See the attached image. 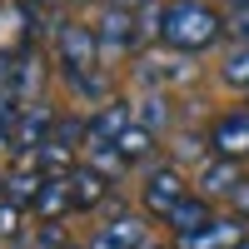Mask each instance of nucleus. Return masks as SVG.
I'll list each match as a JSON object with an SVG mask.
<instances>
[{
    "label": "nucleus",
    "instance_id": "f03ea898",
    "mask_svg": "<svg viewBox=\"0 0 249 249\" xmlns=\"http://www.w3.org/2000/svg\"><path fill=\"white\" fill-rule=\"evenodd\" d=\"M55 55H60V70H65V75L100 70V35H95V25L60 20V25H55Z\"/></svg>",
    "mask_w": 249,
    "mask_h": 249
},
{
    "label": "nucleus",
    "instance_id": "b1692460",
    "mask_svg": "<svg viewBox=\"0 0 249 249\" xmlns=\"http://www.w3.org/2000/svg\"><path fill=\"white\" fill-rule=\"evenodd\" d=\"M20 5H30V10H45V5H55V0H20Z\"/></svg>",
    "mask_w": 249,
    "mask_h": 249
},
{
    "label": "nucleus",
    "instance_id": "a211bd4d",
    "mask_svg": "<svg viewBox=\"0 0 249 249\" xmlns=\"http://www.w3.org/2000/svg\"><path fill=\"white\" fill-rule=\"evenodd\" d=\"M224 30L234 35V45H249V0H234L230 20H224Z\"/></svg>",
    "mask_w": 249,
    "mask_h": 249
},
{
    "label": "nucleus",
    "instance_id": "6ab92c4d",
    "mask_svg": "<svg viewBox=\"0 0 249 249\" xmlns=\"http://www.w3.org/2000/svg\"><path fill=\"white\" fill-rule=\"evenodd\" d=\"M15 85H20V55L0 50V95H15Z\"/></svg>",
    "mask_w": 249,
    "mask_h": 249
},
{
    "label": "nucleus",
    "instance_id": "0eeeda50",
    "mask_svg": "<svg viewBox=\"0 0 249 249\" xmlns=\"http://www.w3.org/2000/svg\"><path fill=\"white\" fill-rule=\"evenodd\" d=\"M164 224H170V234H175V239H190V234L204 230V224H214V199H204L199 190H190L170 214H164Z\"/></svg>",
    "mask_w": 249,
    "mask_h": 249
},
{
    "label": "nucleus",
    "instance_id": "7ed1b4c3",
    "mask_svg": "<svg viewBox=\"0 0 249 249\" xmlns=\"http://www.w3.org/2000/svg\"><path fill=\"white\" fill-rule=\"evenodd\" d=\"M184 195H190V184H184V175L175 164H155V170L144 175V184H140V204H144V214H155V219H164Z\"/></svg>",
    "mask_w": 249,
    "mask_h": 249
},
{
    "label": "nucleus",
    "instance_id": "412c9836",
    "mask_svg": "<svg viewBox=\"0 0 249 249\" xmlns=\"http://www.w3.org/2000/svg\"><path fill=\"white\" fill-rule=\"evenodd\" d=\"M35 249H70V239H65V230H60L55 219H45L35 230Z\"/></svg>",
    "mask_w": 249,
    "mask_h": 249
},
{
    "label": "nucleus",
    "instance_id": "5701e85b",
    "mask_svg": "<svg viewBox=\"0 0 249 249\" xmlns=\"http://www.w3.org/2000/svg\"><path fill=\"white\" fill-rule=\"evenodd\" d=\"M105 5H110V10H130V15H140V10H150L155 0H105Z\"/></svg>",
    "mask_w": 249,
    "mask_h": 249
},
{
    "label": "nucleus",
    "instance_id": "9b49d317",
    "mask_svg": "<svg viewBox=\"0 0 249 249\" xmlns=\"http://www.w3.org/2000/svg\"><path fill=\"white\" fill-rule=\"evenodd\" d=\"M40 184H45V175L35 170V164H10L5 175H0V195H5L10 204H20V210H35V195H40Z\"/></svg>",
    "mask_w": 249,
    "mask_h": 249
},
{
    "label": "nucleus",
    "instance_id": "39448f33",
    "mask_svg": "<svg viewBox=\"0 0 249 249\" xmlns=\"http://www.w3.org/2000/svg\"><path fill=\"white\" fill-rule=\"evenodd\" d=\"M244 244H249V219L239 214H214V224L179 239V249H244Z\"/></svg>",
    "mask_w": 249,
    "mask_h": 249
},
{
    "label": "nucleus",
    "instance_id": "a878e982",
    "mask_svg": "<svg viewBox=\"0 0 249 249\" xmlns=\"http://www.w3.org/2000/svg\"><path fill=\"white\" fill-rule=\"evenodd\" d=\"M244 249H249V244H244Z\"/></svg>",
    "mask_w": 249,
    "mask_h": 249
},
{
    "label": "nucleus",
    "instance_id": "4be33fe9",
    "mask_svg": "<svg viewBox=\"0 0 249 249\" xmlns=\"http://www.w3.org/2000/svg\"><path fill=\"white\" fill-rule=\"evenodd\" d=\"M230 210H234L239 219H249V179H244L239 190H234V199H230Z\"/></svg>",
    "mask_w": 249,
    "mask_h": 249
},
{
    "label": "nucleus",
    "instance_id": "bb28decb",
    "mask_svg": "<svg viewBox=\"0 0 249 249\" xmlns=\"http://www.w3.org/2000/svg\"><path fill=\"white\" fill-rule=\"evenodd\" d=\"M244 95H249V90H244Z\"/></svg>",
    "mask_w": 249,
    "mask_h": 249
},
{
    "label": "nucleus",
    "instance_id": "ddd939ff",
    "mask_svg": "<svg viewBox=\"0 0 249 249\" xmlns=\"http://www.w3.org/2000/svg\"><path fill=\"white\" fill-rule=\"evenodd\" d=\"M115 150L124 155V164H140V160H150V155H155V135L144 130V124H130V130L115 140Z\"/></svg>",
    "mask_w": 249,
    "mask_h": 249
},
{
    "label": "nucleus",
    "instance_id": "4468645a",
    "mask_svg": "<svg viewBox=\"0 0 249 249\" xmlns=\"http://www.w3.org/2000/svg\"><path fill=\"white\" fill-rule=\"evenodd\" d=\"M135 124H144L150 135H160L164 124H170V100H164V95H144L135 105Z\"/></svg>",
    "mask_w": 249,
    "mask_h": 249
},
{
    "label": "nucleus",
    "instance_id": "393cba45",
    "mask_svg": "<svg viewBox=\"0 0 249 249\" xmlns=\"http://www.w3.org/2000/svg\"><path fill=\"white\" fill-rule=\"evenodd\" d=\"M5 20H10V5H5V0H0V25H5Z\"/></svg>",
    "mask_w": 249,
    "mask_h": 249
},
{
    "label": "nucleus",
    "instance_id": "f3484780",
    "mask_svg": "<svg viewBox=\"0 0 249 249\" xmlns=\"http://www.w3.org/2000/svg\"><path fill=\"white\" fill-rule=\"evenodd\" d=\"M50 140L65 144V150H85V115H55Z\"/></svg>",
    "mask_w": 249,
    "mask_h": 249
},
{
    "label": "nucleus",
    "instance_id": "2eb2a0df",
    "mask_svg": "<svg viewBox=\"0 0 249 249\" xmlns=\"http://www.w3.org/2000/svg\"><path fill=\"white\" fill-rule=\"evenodd\" d=\"M85 164H90V170H100L110 184H115L124 170H130V164H124V155L115 150V144H95V150H85Z\"/></svg>",
    "mask_w": 249,
    "mask_h": 249
},
{
    "label": "nucleus",
    "instance_id": "dca6fc26",
    "mask_svg": "<svg viewBox=\"0 0 249 249\" xmlns=\"http://www.w3.org/2000/svg\"><path fill=\"white\" fill-rule=\"evenodd\" d=\"M219 80L230 90H249V45H234L230 55H224V65H219Z\"/></svg>",
    "mask_w": 249,
    "mask_h": 249
},
{
    "label": "nucleus",
    "instance_id": "aec40b11",
    "mask_svg": "<svg viewBox=\"0 0 249 249\" xmlns=\"http://www.w3.org/2000/svg\"><path fill=\"white\" fill-rule=\"evenodd\" d=\"M20 204H10V199H0V244L5 239H20Z\"/></svg>",
    "mask_w": 249,
    "mask_h": 249
},
{
    "label": "nucleus",
    "instance_id": "6e6552de",
    "mask_svg": "<svg viewBox=\"0 0 249 249\" xmlns=\"http://www.w3.org/2000/svg\"><path fill=\"white\" fill-rule=\"evenodd\" d=\"M140 30H144V25H135L130 10H110V5H105V15H100V25H95V35H100V55H105V50H115V55L135 50V45H140Z\"/></svg>",
    "mask_w": 249,
    "mask_h": 249
},
{
    "label": "nucleus",
    "instance_id": "f8f14e48",
    "mask_svg": "<svg viewBox=\"0 0 249 249\" xmlns=\"http://www.w3.org/2000/svg\"><path fill=\"white\" fill-rule=\"evenodd\" d=\"M75 210V204H70V179H45V184H40V195H35V214H40V224H45V219H65Z\"/></svg>",
    "mask_w": 249,
    "mask_h": 249
},
{
    "label": "nucleus",
    "instance_id": "1a4fd4ad",
    "mask_svg": "<svg viewBox=\"0 0 249 249\" xmlns=\"http://www.w3.org/2000/svg\"><path fill=\"white\" fill-rule=\"evenodd\" d=\"M65 179H70V204H75V210H100V204L110 199V190H115V184L100 175V170H90L85 160H80Z\"/></svg>",
    "mask_w": 249,
    "mask_h": 249
},
{
    "label": "nucleus",
    "instance_id": "20e7f679",
    "mask_svg": "<svg viewBox=\"0 0 249 249\" xmlns=\"http://www.w3.org/2000/svg\"><path fill=\"white\" fill-rule=\"evenodd\" d=\"M210 144H214L219 160L244 164V160H249V105H244V110H230V115H219V120L210 124Z\"/></svg>",
    "mask_w": 249,
    "mask_h": 249
},
{
    "label": "nucleus",
    "instance_id": "9d476101",
    "mask_svg": "<svg viewBox=\"0 0 249 249\" xmlns=\"http://www.w3.org/2000/svg\"><path fill=\"white\" fill-rule=\"evenodd\" d=\"M195 184H199V195L204 199H234V190L244 184V175H239V164L234 160H210V164H199V175H195Z\"/></svg>",
    "mask_w": 249,
    "mask_h": 249
},
{
    "label": "nucleus",
    "instance_id": "423d86ee",
    "mask_svg": "<svg viewBox=\"0 0 249 249\" xmlns=\"http://www.w3.org/2000/svg\"><path fill=\"white\" fill-rule=\"evenodd\" d=\"M90 249H150V224L140 214H115L110 224H100Z\"/></svg>",
    "mask_w": 249,
    "mask_h": 249
},
{
    "label": "nucleus",
    "instance_id": "f257e3e1",
    "mask_svg": "<svg viewBox=\"0 0 249 249\" xmlns=\"http://www.w3.org/2000/svg\"><path fill=\"white\" fill-rule=\"evenodd\" d=\"M155 35H160V45H170L179 55H199V50L219 45L224 15L214 5H204V0H170L160 10V30Z\"/></svg>",
    "mask_w": 249,
    "mask_h": 249
}]
</instances>
